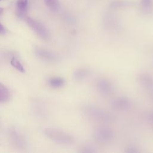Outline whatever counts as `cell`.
<instances>
[{
  "label": "cell",
  "mask_w": 153,
  "mask_h": 153,
  "mask_svg": "<svg viewBox=\"0 0 153 153\" xmlns=\"http://www.w3.org/2000/svg\"><path fill=\"white\" fill-rule=\"evenodd\" d=\"M84 114L88 118L102 123H111L115 117L110 112L93 105H87L82 109Z\"/></svg>",
  "instance_id": "1"
},
{
  "label": "cell",
  "mask_w": 153,
  "mask_h": 153,
  "mask_svg": "<svg viewBox=\"0 0 153 153\" xmlns=\"http://www.w3.org/2000/svg\"><path fill=\"white\" fill-rule=\"evenodd\" d=\"M45 134L50 139L63 145H71L74 142V138L71 134L55 128H46Z\"/></svg>",
  "instance_id": "2"
},
{
  "label": "cell",
  "mask_w": 153,
  "mask_h": 153,
  "mask_svg": "<svg viewBox=\"0 0 153 153\" xmlns=\"http://www.w3.org/2000/svg\"><path fill=\"white\" fill-rule=\"evenodd\" d=\"M96 140L100 143H108L114 137V132L109 127L102 126L97 128L93 132Z\"/></svg>",
  "instance_id": "3"
},
{
  "label": "cell",
  "mask_w": 153,
  "mask_h": 153,
  "mask_svg": "<svg viewBox=\"0 0 153 153\" xmlns=\"http://www.w3.org/2000/svg\"><path fill=\"white\" fill-rule=\"evenodd\" d=\"M28 25L42 39H48L50 38V32L46 27L38 20L31 17L25 18Z\"/></svg>",
  "instance_id": "4"
},
{
  "label": "cell",
  "mask_w": 153,
  "mask_h": 153,
  "mask_svg": "<svg viewBox=\"0 0 153 153\" xmlns=\"http://www.w3.org/2000/svg\"><path fill=\"white\" fill-rule=\"evenodd\" d=\"M131 106L132 103L131 100L126 96H120L117 97L111 102L112 108L119 111L128 110L131 108Z\"/></svg>",
  "instance_id": "5"
},
{
  "label": "cell",
  "mask_w": 153,
  "mask_h": 153,
  "mask_svg": "<svg viewBox=\"0 0 153 153\" xmlns=\"http://www.w3.org/2000/svg\"><path fill=\"white\" fill-rule=\"evenodd\" d=\"M96 88L100 94L105 96H109L114 91L113 84L106 78L99 79L96 81Z\"/></svg>",
  "instance_id": "6"
},
{
  "label": "cell",
  "mask_w": 153,
  "mask_h": 153,
  "mask_svg": "<svg viewBox=\"0 0 153 153\" xmlns=\"http://www.w3.org/2000/svg\"><path fill=\"white\" fill-rule=\"evenodd\" d=\"M35 53L39 58L47 62H57L59 59V57L54 53L44 48H36Z\"/></svg>",
  "instance_id": "7"
},
{
  "label": "cell",
  "mask_w": 153,
  "mask_h": 153,
  "mask_svg": "<svg viewBox=\"0 0 153 153\" xmlns=\"http://www.w3.org/2000/svg\"><path fill=\"white\" fill-rule=\"evenodd\" d=\"M137 81L142 87L150 91L153 90V77L151 75L146 73H140L137 75Z\"/></svg>",
  "instance_id": "8"
},
{
  "label": "cell",
  "mask_w": 153,
  "mask_h": 153,
  "mask_svg": "<svg viewBox=\"0 0 153 153\" xmlns=\"http://www.w3.org/2000/svg\"><path fill=\"white\" fill-rule=\"evenodd\" d=\"M28 0H17L16 2V13L20 18H26L28 9Z\"/></svg>",
  "instance_id": "9"
},
{
  "label": "cell",
  "mask_w": 153,
  "mask_h": 153,
  "mask_svg": "<svg viewBox=\"0 0 153 153\" xmlns=\"http://www.w3.org/2000/svg\"><path fill=\"white\" fill-rule=\"evenodd\" d=\"M90 74V71L86 68H79L74 72V78L76 81H81L87 78Z\"/></svg>",
  "instance_id": "10"
},
{
  "label": "cell",
  "mask_w": 153,
  "mask_h": 153,
  "mask_svg": "<svg viewBox=\"0 0 153 153\" xmlns=\"http://www.w3.org/2000/svg\"><path fill=\"white\" fill-rule=\"evenodd\" d=\"M133 4L131 1L126 0H117L112 1L110 4V8L112 9H119L129 7Z\"/></svg>",
  "instance_id": "11"
},
{
  "label": "cell",
  "mask_w": 153,
  "mask_h": 153,
  "mask_svg": "<svg viewBox=\"0 0 153 153\" xmlns=\"http://www.w3.org/2000/svg\"><path fill=\"white\" fill-rule=\"evenodd\" d=\"M44 3L51 11L54 12L59 11L60 7L59 0H44Z\"/></svg>",
  "instance_id": "12"
},
{
  "label": "cell",
  "mask_w": 153,
  "mask_h": 153,
  "mask_svg": "<svg viewBox=\"0 0 153 153\" xmlns=\"http://www.w3.org/2000/svg\"><path fill=\"white\" fill-rule=\"evenodd\" d=\"M9 92L7 88L0 82V102L4 103L8 100Z\"/></svg>",
  "instance_id": "13"
},
{
  "label": "cell",
  "mask_w": 153,
  "mask_h": 153,
  "mask_svg": "<svg viewBox=\"0 0 153 153\" xmlns=\"http://www.w3.org/2000/svg\"><path fill=\"white\" fill-rule=\"evenodd\" d=\"M48 83L50 86L54 88H59L63 85L65 81L63 78L60 77L51 78L49 79Z\"/></svg>",
  "instance_id": "14"
},
{
  "label": "cell",
  "mask_w": 153,
  "mask_h": 153,
  "mask_svg": "<svg viewBox=\"0 0 153 153\" xmlns=\"http://www.w3.org/2000/svg\"><path fill=\"white\" fill-rule=\"evenodd\" d=\"M141 7L145 12H149L153 8V0H140Z\"/></svg>",
  "instance_id": "15"
},
{
  "label": "cell",
  "mask_w": 153,
  "mask_h": 153,
  "mask_svg": "<svg viewBox=\"0 0 153 153\" xmlns=\"http://www.w3.org/2000/svg\"><path fill=\"white\" fill-rule=\"evenodd\" d=\"M11 65H12L13 67L16 68L17 71L21 72H25V69L22 65L20 63V62L15 57H13L10 61Z\"/></svg>",
  "instance_id": "16"
},
{
  "label": "cell",
  "mask_w": 153,
  "mask_h": 153,
  "mask_svg": "<svg viewBox=\"0 0 153 153\" xmlns=\"http://www.w3.org/2000/svg\"><path fill=\"white\" fill-rule=\"evenodd\" d=\"M79 152L81 153H93L96 152V150L90 145H84L80 148Z\"/></svg>",
  "instance_id": "17"
},
{
  "label": "cell",
  "mask_w": 153,
  "mask_h": 153,
  "mask_svg": "<svg viewBox=\"0 0 153 153\" xmlns=\"http://www.w3.org/2000/svg\"><path fill=\"white\" fill-rule=\"evenodd\" d=\"M125 152L127 153H138L139 152V149L133 146H128L126 148Z\"/></svg>",
  "instance_id": "18"
},
{
  "label": "cell",
  "mask_w": 153,
  "mask_h": 153,
  "mask_svg": "<svg viewBox=\"0 0 153 153\" xmlns=\"http://www.w3.org/2000/svg\"><path fill=\"white\" fill-rule=\"evenodd\" d=\"M5 33V27L0 23V34H4Z\"/></svg>",
  "instance_id": "19"
},
{
  "label": "cell",
  "mask_w": 153,
  "mask_h": 153,
  "mask_svg": "<svg viewBox=\"0 0 153 153\" xmlns=\"http://www.w3.org/2000/svg\"><path fill=\"white\" fill-rule=\"evenodd\" d=\"M148 118L149 120V121L153 124V112H151L149 115V117H148Z\"/></svg>",
  "instance_id": "20"
},
{
  "label": "cell",
  "mask_w": 153,
  "mask_h": 153,
  "mask_svg": "<svg viewBox=\"0 0 153 153\" xmlns=\"http://www.w3.org/2000/svg\"><path fill=\"white\" fill-rule=\"evenodd\" d=\"M3 11H4V8H3L0 7V16H1V14L2 13Z\"/></svg>",
  "instance_id": "21"
},
{
  "label": "cell",
  "mask_w": 153,
  "mask_h": 153,
  "mask_svg": "<svg viewBox=\"0 0 153 153\" xmlns=\"http://www.w3.org/2000/svg\"><path fill=\"white\" fill-rule=\"evenodd\" d=\"M0 1H1V0H0Z\"/></svg>",
  "instance_id": "22"
}]
</instances>
